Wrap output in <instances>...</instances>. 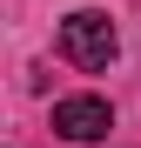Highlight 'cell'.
<instances>
[{
    "mask_svg": "<svg viewBox=\"0 0 141 148\" xmlns=\"http://www.w3.org/2000/svg\"><path fill=\"white\" fill-rule=\"evenodd\" d=\"M61 54L74 67H87V74H101L114 54H121V34H114L108 14H67L61 20Z\"/></svg>",
    "mask_w": 141,
    "mask_h": 148,
    "instance_id": "cell-1",
    "label": "cell"
},
{
    "mask_svg": "<svg viewBox=\"0 0 141 148\" xmlns=\"http://www.w3.org/2000/svg\"><path fill=\"white\" fill-rule=\"evenodd\" d=\"M114 128V108L101 101V94H67V101H54V135L67 141H101Z\"/></svg>",
    "mask_w": 141,
    "mask_h": 148,
    "instance_id": "cell-2",
    "label": "cell"
}]
</instances>
